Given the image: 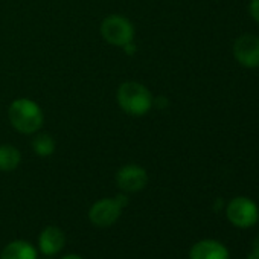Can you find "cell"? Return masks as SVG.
<instances>
[{"label": "cell", "instance_id": "52a82bcc", "mask_svg": "<svg viewBox=\"0 0 259 259\" xmlns=\"http://www.w3.org/2000/svg\"><path fill=\"white\" fill-rule=\"evenodd\" d=\"M233 57L247 69L259 67V37L251 34L238 37L233 43Z\"/></svg>", "mask_w": 259, "mask_h": 259}, {"label": "cell", "instance_id": "8992f818", "mask_svg": "<svg viewBox=\"0 0 259 259\" xmlns=\"http://www.w3.org/2000/svg\"><path fill=\"white\" fill-rule=\"evenodd\" d=\"M117 188L125 194H135L142 191L148 185V172L145 168L136 163H128L119 168L116 172Z\"/></svg>", "mask_w": 259, "mask_h": 259}, {"label": "cell", "instance_id": "7a4b0ae2", "mask_svg": "<svg viewBox=\"0 0 259 259\" xmlns=\"http://www.w3.org/2000/svg\"><path fill=\"white\" fill-rule=\"evenodd\" d=\"M8 119L16 132L22 135H35L43 126L45 114L35 101L17 98L8 107Z\"/></svg>", "mask_w": 259, "mask_h": 259}, {"label": "cell", "instance_id": "8fae6325", "mask_svg": "<svg viewBox=\"0 0 259 259\" xmlns=\"http://www.w3.org/2000/svg\"><path fill=\"white\" fill-rule=\"evenodd\" d=\"M22 162V153L11 144L0 145V171L11 172L19 168Z\"/></svg>", "mask_w": 259, "mask_h": 259}, {"label": "cell", "instance_id": "3957f363", "mask_svg": "<svg viewBox=\"0 0 259 259\" xmlns=\"http://www.w3.org/2000/svg\"><path fill=\"white\" fill-rule=\"evenodd\" d=\"M99 32L105 43L116 48H123L128 43L135 41L133 23L120 14L107 16L99 26Z\"/></svg>", "mask_w": 259, "mask_h": 259}, {"label": "cell", "instance_id": "5bb4252c", "mask_svg": "<svg viewBox=\"0 0 259 259\" xmlns=\"http://www.w3.org/2000/svg\"><path fill=\"white\" fill-rule=\"evenodd\" d=\"M247 259H259V236L254 239L253 247H251V250H250V253H248Z\"/></svg>", "mask_w": 259, "mask_h": 259}, {"label": "cell", "instance_id": "7c38bea8", "mask_svg": "<svg viewBox=\"0 0 259 259\" xmlns=\"http://www.w3.org/2000/svg\"><path fill=\"white\" fill-rule=\"evenodd\" d=\"M31 145H32V151L38 157H49L55 153L57 148L55 139L48 133H35Z\"/></svg>", "mask_w": 259, "mask_h": 259}, {"label": "cell", "instance_id": "9a60e30c", "mask_svg": "<svg viewBox=\"0 0 259 259\" xmlns=\"http://www.w3.org/2000/svg\"><path fill=\"white\" fill-rule=\"evenodd\" d=\"M61 259H82V257H81V256H78V254H67V256L61 257Z\"/></svg>", "mask_w": 259, "mask_h": 259}, {"label": "cell", "instance_id": "9c48e42d", "mask_svg": "<svg viewBox=\"0 0 259 259\" xmlns=\"http://www.w3.org/2000/svg\"><path fill=\"white\" fill-rule=\"evenodd\" d=\"M64 244H66L64 232L60 227H57V226H48L40 233L38 245H40V250L46 256L57 254L58 251H61V248L64 247Z\"/></svg>", "mask_w": 259, "mask_h": 259}, {"label": "cell", "instance_id": "30bf717a", "mask_svg": "<svg viewBox=\"0 0 259 259\" xmlns=\"http://www.w3.org/2000/svg\"><path fill=\"white\" fill-rule=\"evenodd\" d=\"M37 250L34 248V245H31L26 241H13L10 242L2 254H0V259H37Z\"/></svg>", "mask_w": 259, "mask_h": 259}, {"label": "cell", "instance_id": "5b68a950", "mask_svg": "<svg viewBox=\"0 0 259 259\" xmlns=\"http://www.w3.org/2000/svg\"><path fill=\"white\" fill-rule=\"evenodd\" d=\"M226 215L235 227L247 229L257 221L259 212L253 200L247 197H235L229 201L226 207Z\"/></svg>", "mask_w": 259, "mask_h": 259}, {"label": "cell", "instance_id": "ba28073f", "mask_svg": "<svg viewBox=\"0 0 259 259\" xmlns=\"http://www.w3.org/2000/svg\"><path fill=\"white\" fill-rule=\"evenodd\" d=\"M189 259H229V250L218 241L203 239L192 245Z\"/></svg>", "mask_w": 259, "mask_h": 259}, {"label": "cell", "instance_id": "277c9868", "mask_svg": "<svg viewBox=\"0 0 259 259\" xmlns=\"http://www.w3.org/2000/svg\"><path fill=\"white\" fill-rule=\"evenodd\" d=\"M128 204V195L125 192L113 198H101L89 210V220L98 227H108L117 221L122 209Z\"/></svg>", "mask_w": 259, "mask_h": 259}, {"label": "cell", "instance_id": "6da1fadb", "mask_svg": "<svg viewBox=\"0 0 259 259\" xmlns=\"http://www.w3.org/2000/svg\"><path fill=\"white\" fill-rule=\"evenodd\" d=\"M116 101L119 108L133 117L145 116L154 107V96L151 90L138 81H125L117 87Z\"/></svg>", "mask_w": 259, "mask_h": 259}, {"label": "cell", "instance_id": "4fadbf2b", "mask_svg": "<svg viewBox=\"0 0 259 259\" xmlns=\"http://www.w3.org/2000/svg\"><path fill=\"white\" fill-rule=\"evenodd\" d=\"M248 13L251 16V19L259 23V0H251L248 5Z\"/></svg>", "mask_w": 259, "mask_h": 259}]
</instances>
